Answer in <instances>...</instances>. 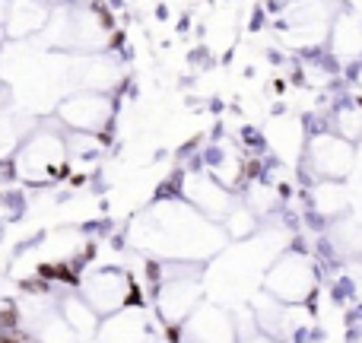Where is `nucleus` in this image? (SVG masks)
<instances>
[{"label":"nucleus","mask_w":362,"mask_h":343,"mask_svg":"<svg viewBox=\"0 0 362 343\" xmlns=\"http://www.w3.org/2000/svg\"><path fill=\"white\" fill-rule=\"evenodd\" d=\"M302 80H305V86L312 89H327L334 86V80H337V61H325V57H305V64H302Z\"/></svg>","instance_id":"obj_19"},{"label":"nucleus","mask_w":362,"mask_h":343,"mask_svg":"<svg viewBox=\"0 0 362 343\" xmlns=\"http://www.w3.org/2000/svg\"><path fill=\"white\" fill-rule=\"evenodd\" d=\"M264 146L274 153L276 163L283 165H299L305 159L308 146V124L293 115H276L264 127Z\"/></svg>","instance_id":"obj_10"},{"label":"nucleus","mask_w":362,"mask_h":343,"mask_svg":"<svg viewBox=\"0 0 362 343\" xmlns=\"http://www.w3.org/2000/svg\"><path fill=\"white\" fill-rule=\"evenodd\" d=\"M181 337L187 343H238V331L226 308L216 302H200L181 325Z\"/></svg>","instance_id":"obj_12"},{"label":"nucleus","mask_w":362,"mask_h":343,"mask_svg":"<svg viewBox=\"0 0 362 343\" xmlns=\"http://www.w3.org/2000/svg\"><path fill=\"white\" fill-rule=\"evenodd\" d=\"M302 165L318 181H344L356 165V146L340 140L331 131H315L308 137Z\"/></svg>","instance_id":"obj_7"},{"label":"nucleus","mask_w":362,"mask_h":343,"mask_svg":"<svg viewBox=\"0 0 362 343\" xmlns=\"http://www.w3.org/2000/svg\"><path fill=\"white\" fill-rule=\"evenodd\" d=\"M0 42H4V29H0Z\"/></svg>","instance_id":"obj_22"},{"label":"nucleus","mask_w":362,"mask_h":343,"mask_svg":"<svg viewBox=\"0 0 362 343\" xmlns=\"http://www.w3.org/2000/svg\"><path fill=\"white\" fill-rule=\"evenodd\" d=\"M80 296L99 318H112L127 306H144L137 299V283L121 267H99L80 277Z\"/></svg>","instance_id":"obj_4"},{"label":"nucleus","mask_w":362,"mask_h":343,"mask_svg":"<svg viewBox=\"0 0 362 343\" xmlns=\"http://www.w3.org/2000/svg\"><path fill=\"white\" fill-rule=\"evenodd\" d=\"M67 172H70L67 140L54 127H35L32 134H25L16 156H13V175L35 187L54 185Z\"/></svg>","instance_id":"obj_2"},{"label":"nucleus","mask_w":362,"mask_h":343,"mask_svg":"<svg viewBox=\"0 0 362 343\" xmlns=\"http://www.w3.org/2000/svg\"><path fill=\"white\" fill-rule=\"evenodd\" d=\"M223 232H226V238H248V236H255V232H257V216L245 204H235L229 216L223 219Z\"/></svg>","instance_id":"obj_20"},{"label":"nucleus","mask_w":362,"mask_h":343,"mask_svg":"<svg viewBox=\"0 0 362 343\" xmlns=\"http://www.w3.org/2000/svg\"><path fill=\"white\" fill-rule=\"evenodd\" d=\"M178 197L216 226H223V219L229 216L232 207H235V194L226 191L219 181H213L210 175L204 169H197V165L178 175Z\"/></svg>","instance_id":"obj_6"},{"label":"nucleus","mask_w":362,"mask_h":343,"mask_svg":"<svg viewBox=\"0 0 362 343\" xmlns=\"http://www.w3.org/2000/svg\"><path fill=\"white\" fill-rule=\"evenodd\" d=\"M48 23H51V10L45 4H16V6H10L4 35L25 38V35H35V32L48 29Z\"/></svg>","instance_id":"obj_15"},{"label":"nucleus","mask_w":362,"mask_h":343,"mask_svg":"<svg viewBox=\"0 0 362 343\" xmlns=\"http://www.w3.org/2000/svg\"><path fill=\"white\" fill-rule=\"evenodd\" d=\"M57 312H61V318L67 321V327H70V331H74L80 340H89V337H95V334H99L102 318L86 306V302H83L80 293L64 296L61 306H57Z\"/></svg>","instance_id":"obj_16"},{"label":"nucleus","mask_w":362,"mask_h":343,"mask_svg":"<svg viewBox=\"0 0 362 343\" xmlns=\"http://www.w3.org/2000/svg\"><path fill=\"white\" fill-rule=\"evenodd\" d=\"M327 45H331V57L337 64H356L362 57V16L344 13L334 19Z\"/></svg>","instance_id":"obj_13"},{"label":"nucleus","mask_w":362,"mask_h":343,"mask_svg":"<svg viewBox=\"0 0 362 343\" xmlns=\"http://www.w3.org/2000/svg\"><path fill=\"white\" fill-rule=\"evenodd\" d=\"M67 80L74 93H99L112 95V89L121 83V67L108 54H74L67 67Z\"/></svg>","instance_id":"obj_9"},{"label":"nucleus","mask_w":362,"mask_h":343,"mask_svg":"<svg viewBox=\"0 0 362 343\" xmlns=\"http://www.w3.org/2000/svg\"><path fill=\"white\" fill-rule=\"evenodd\" d=\"M19 144H23V131H19L16 118H10L6 112H0V163L16 156Z\"/></svg>","instance_id":"obj_21"},{"label":"nucleus","mask_w":362,"mask_h":343,"mask_svg":"<svg viewBox=\"0 0 362 343\" xmlns=\"http://www.w3.org/2000/svg\"><path fill=\"white\" fill-rule=\"evenodd\" d=\"M346 207H350V194H346L344 181H315L308 191V210L325 223L344 219Z\"/></svg>","instance_id":"obj_14"},{"label":"nucleus","mask_w":362,"mask_h":343,"mask_svg":"<svg viewBox=\"0 0 362 343\" xmlns=\"http://www.w3.org/2000/svg\"><path fill=\"white\" fill-rule=\"evenodd\" d=\"M331 248L340 257H359L362 255V223L359 219H337L331 223Z\"/></svg>","instance_id":"obj_18"},{"label":"nucleus","mask_w":362,"mask_h":343,"mask_svg":"<svg viewBox=\"0 0 362 343\" xmlns=\"http://www.w3.org/2000/svg\"><path fill=\"white\" fill-rule=\"evenodd\" d=\"M57 121L70 134H95L105 137L115 121V99L99 93H70L57 105Z\"/></svg>","instance_id":"obj_5"},{"label":"nucleus","mask_w":362,"mask_h":343,"mask_svg":"<svg viewBox=\"0 0 362 343\" xmlns=\"http://www.w3.org/2000/svg\"><path fill=\"white\" fill-rule=\"evenodd\" d=\"M197 169L219 181L226 191H235V187L248 185V153H242L232 140H216V144H206V150L200 153Z\"/></svg>","instance_id":"obj_11"},{"label":"nucleus","mask_w":362,"mask_h":343,"mask_svg":"<svg viewBox=\"0 0 362 343\" xmlns=\"http://www.w3.org/2000/svg\"><path fill=\"white\" fill-rule=\"evenodd\" d=\"M315 289H318V270L312 257L299 248L280 251L264 277V293L283 306H305Z\"/></svg>","instance_id":"obj_3"},{"label":"nucleus","mask_w":362,"mask_h":343,"mask_svg":"<svg viewBox=\"0 0 362 343\" xmlns=\"http://www.w3.org/2000/svg\"><path fill=\"white\" fill-rule=\"evenodd\" d=\"M331 134H337L340 140L346 144H356L362 140V102H340L337 108L331 112Z\"/></svg>","instance_id":"obj_17"},{"label":"nucleus","mask_w":362,"mask_h":343,"mask_svg":"<svg viewBox=\"0 0 362 343\" xmlns=\"http://www.w3.org/2000/svg\"><path fill=\"white\" fill-rule=\"evenodd\" d=\"M99 343H159L156 312L146 306H127L99 325Z\"/></svg>","instance_id":"obj_8"},{"label":"nucleus","mask_w":362,"mask_h":343,"mask_svg":"<svg viewBox=\"0 0 362 343\" xmlns=\"http://www.w3.org/2000/svg\"><path fill=\"white\" fill-rule=\"evenodd\" d=\"M137 248L159 255L163 261L197 264L223 251L226 232L223 226L204 219L181 197H159L134 226Z\"/></svg>","instance_id":"obj_1"}]
</instances>
